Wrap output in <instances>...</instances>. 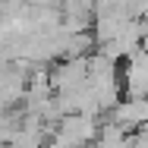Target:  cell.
<instances>
[{"instance_id":"1","label":"cell","mask_w":148,"mask_h":148,"mask_svg":"<svg viewBox=\"0 0 148 148\" xmlns=\"http://www.w3.org/2000/svg\"><path fill=\"white\" fill-rule=\"evenodd\" d=\"M51 85L57 95H66V91H76L88 82V57H66L63 63H57L51 73Z\"/></svg>"},{"instance_id":"2","label":"cell","mask_w":148,"mask_h":148,"mask_svg":"<svg viewBox=\"0 0 148 148\" xmlns=\"http://www.w3.org/2000/svg\"><path fill=\"white\" fill-rule=\"evenodd\" d=\"M114 123L126 126L129 132L148 123V98H126L114 107Z\"/></svg>"}]
</instances>
